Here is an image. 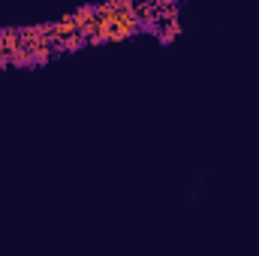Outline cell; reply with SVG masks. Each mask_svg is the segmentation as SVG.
<instances>
[{"label": "cell", "instance_id": "1", "mask_svg": "<svg viewBox=\"0 0 259 256\" xmlns=\"http://www.w3.org/2000/svg\"><path fill=\"white\" fill-rule=\"evenodd\" d=\"M142 30V18L133 0H109L94 6V24L88 42H121Z\"/></svg>", "mask_w": 259, "mask_h": 256}]
</instances>
